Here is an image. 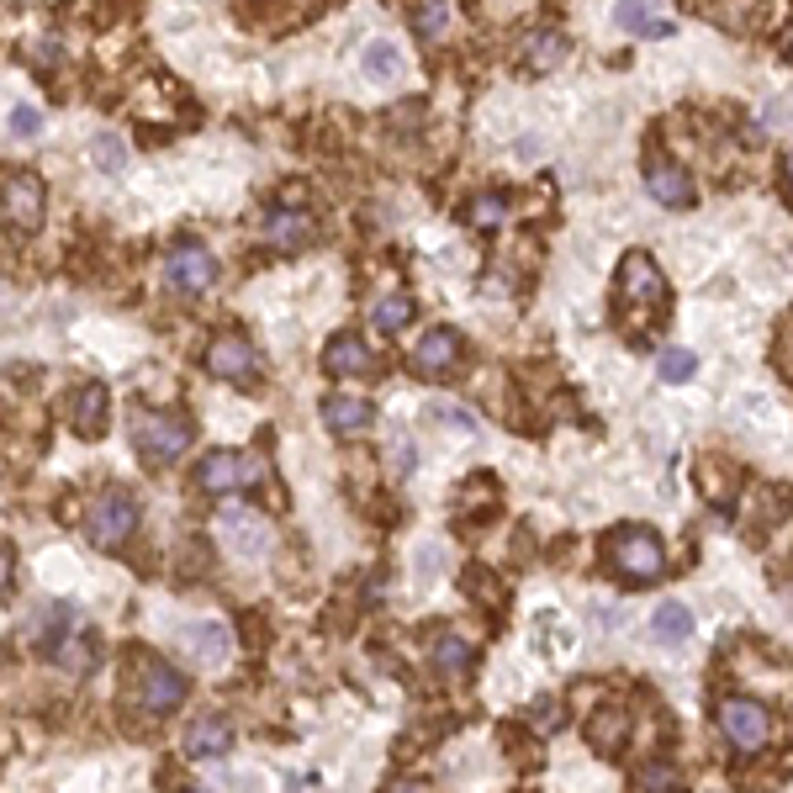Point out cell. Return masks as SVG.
<instances>
[{
    "mask_svg": "<svg viewBox=\"0 0 793 793\" xmlns=\"http://www.w3.org/2000/svg\"><path fill=\"white\" fill-rule=\"evenodd\" d=\"M127 698L144 703L148 714H169L186 703V677L175 672L159 656H133V672H127Z\"/></svg>",
    "mask_w": 793,
    "mask_h": 793,
    "instance_id": "6da1fadb",
    "label": "cell"
},
{
    "mask_svg": "<svg viewBox=\"0 0 793 793\" xmlns=\"http://www.w3.org/2000/svg\"><path fill=\"white\" fill-rule=\"evenodd\" d=\"M85 534L96 540L101 551H122L138 534V503L127 492H117V487H106L96 503L85 508Z\"/></svg>",
    "mask_w": 793,
    "mask_h": 793,
    "instance_id": "7a4b0ae2",
    "label": "cell"
},
{
    "mask_svg": "<svg viewBox=\"0 0 793 793\" xmlns=\"http://www.w3.org/2000/svg\"><path fill=\"white\" fill-rule=\"evenodd\" d=\"M608 561H614L629 582H656L661 577V566H667L661 540H656L650 529H640V524L614 529V540H608Z\"/></svg>",
    "mask_w": 793,
    "mask_h": 793,
    "instance_id": "3957f363",
    "label": "cell"
},
{
    "mask_svg": "<svg viewBox=\"0 0 793 793\" xmlns=\"http://www.w3.org/2000/svg\"><path fill=\"white\" fill-rule=\"evenodd\" d=\"M133 445H138L144 466H175L191 450V424H180V418H138Z\"/></svg>",
    "mask_w": 793,
    "mask_h": 793,
    "instance_id": "277c9868",
    "label": "cell"
},
{
    "mask_svg": "<svg viewBox=\"0 0 793 793\" xmlns=\"http://www.w3.org/2000/svg\"><path fill=\"white\" fill-rule=\"evenodd\" d=\"M714 720H720V735L735 745V751H762V745H768V735H772L768 709H762L757 698H724Z\"/></svg>",
    "mask_w": 793,
    "mask_h": 793,
    "instance_id": "5b68a950",
    "label": "cell"
},
{
    "mask_svg": "<svg viewBox=\"0 0 793 793\" xmlns=\"http://www.w3.org/2000/svg\"><path fill=\"white\" fill-rule=\"evenodd\" d=\"M165 281L180 291V296H201V291L217 281V260L201 243H175L165 254Z\"/></svg>",
    "mask_w": 793,
    "mask_h": 793,
    "instance_id": "8992f818",
    "label": "cell"
},
{
    "mask_svg": "<svg viewBox=\"0 0 793 793\" xmlns=\"http://www.w3.org/2000/svg\"><path fill=\"white\" fill-rule=\"evenodd\" d=\"M217 534H222V545L243 561H260L270 551V529H264L260 513H249V508H222L217 513Z\"/></svg>",
    "mask_w": 793,
    "mask_h": 793,
    "instance_id": "52a82bcc",
    "label": "cell"
},
{
    "mask_svg": "<svg viewBox=\"0 0 793 793\" xmlns=\"http://www.w3.org/2000/svg\"><path fill=\"white\" fill-rule=\"evenodd\" d=\"M6 222L17 233H32L43 222V180L38 175H27V169L6 175Z\"/></svg>",
    "mask_w": 793,
    "mask_h": 793,
    "instance_id": "ba28073f",
    "label": "cell"
},
{
    "mask_svg": "<svg viewBox=\"0 0 793 793\" xmlns=\"http://www.w3.org/2000/svg\"><path fill=\"white\" fill-rule=\"evenodd\" d=\"M207 371H212V376H222V382L249 386L254 376H260V355H254V344H249V338L222 334L212 349H207Z\"/></svg>",
    "mask_w": 793,
    "mask_h": 793,
    "instance_id": "9c48e42d",
    "label": "cell"
},
{
    "mask_svg": "<svg viewBox=\"0 0 793 793\" xmlns=\"http://www.w3.org/2000/svg\"><path fill=\"white\" fill-rule=\"evenodd\" d=\"M254 477H260V471H254V460H243L239 450H212V456L196 466L201 492H243Z\"/></svg>",
    "mask_w": 793,
    "mask_h": 793,
    "instance_id": "30bf717a",
    "label": "cell"
},
{
    "mask_svg": "<svg viewBox=\"0 0 793 793\" xmlns=\"http://www.w3.org/2000/svg\"><path fill=\"white\" fill-rule=\"evenodd\" d=\"M656 296H661V270H656V260L640 254V249H629L625 260H619V302H625V307H650Z\"/></svg>",
    "mask_w": 793,
    "mask_h": 793,
    "instance_id": "8fae6325",
    "label": "cell"
},
{
    "mask_svg": "<svg viewBox=\"0 0 793 793\" xmlns=\"http://www.w3.org/2000/svg\"><path fill=\"white\" fill-rule=\"evenodd\" d=\"M413 371L418 376H429V382H439V376H456L460 371V338L450 334V328H434V334L418 338V349H413Z\"/></svg>",
    "mask_w": 793,
    "mask_h": 793,
    "instance_id": "7c38bea8",
    "label": "cell"
},
{
    "mask_svg": "<svg viewBox=\"0 0 793 793\" xmlns=\"http://www.w3.org/2000/svg\"><path fill=\"white\" fill-rule=\"evenodd\" d=\"M646 191L656 196L661 207H693V201H698L688 169H677L672 159H661V154H650V159H646Z\"/></svg>",
    "mask_w": 793,
    "mask_h": 793,
    "instance_id": "4fadbf2b",
    "label": "cell"
},
{
    "mask_svg": "<svg viewBox=\"0 0 793 793\" xmlns=\"http://www.w3.org/2000/svg\"><path fill=\"white\" fill-rule=\"evenodd\" d=\"M186 650H191L201 667H222L228 661V650H233V635H228V625L222 619H196V625H186Z\"/></svg>",
    "mask_w": 793,
    "mask_h": 793,
    "instance_id": "5bb4252c",
    "label": "cell"
},
{
    "mask_svg": "<svg viewBox=\"0 0 793 793\" xmlns=\"http://www.w3.org/2000/svg\"><path fill=\"white\" fill-rule=\"evenodd\" d=\"M106 408H112V397H106V386H80L70 397V429L80 434V439H96V434H106Z\"/></svg>",
    "mask_w": 793,
    "mask_h": 793,
    "instance_id": "9a60e30c",
    "label": "cell"
},
{
    "mask_svg": "<svg viewBox=\"0 0 793 793\" xmlns=\"http://www.w3.org/2000/svg\"><path fill=\"white\" fill-rule=\"evenodd\" d=\"M323 424H328L338 439H355V434H365L371 424H376V413H371L365 397H344V392H338V397L323 403Z\"/></svg>",
    "mask_w": 793,
    "mask_h": 793,
    "instance_id": "2e32d148",
    "label": "cell"
},
{
    "mask_svg": "<svg viewBox=\"0 0 793 793\" xmlns=\"http://www.w3.org/2000/svg\"><path fill=\"white\" fill-rule=\"evenodd\" d=\"M228 745H233V730H228V720H217V714H207V720H196L191 730H186V757H191V762H212Z\"/></svg>",
    "mask_w": 793,
    "mask_h": 793,
    "instance_id": "e0dca14e",
    "label": "cell"
},
{
    "mask_svg": "<svg viewBox=\"0 0 793 793\" xmlns=\"http://www.w3.org/2000/svg\"><path fill=\"white\" fill-rule=\"evenodd\" d=\"M264 239L275 243V249H302V243L313 239V217L286 201L281 212H270V222H264Z\"/></svg>",
    "mask_w": 793,
    "mask_h": 793,
    "instance_id": "ac0fdd59",
    "label": "cell"
},
{
    "mask_svg": "<svg viewBox=\"0 0 793 793\" xmlns=\"http://www.w3.org/2000/svg\"><path fill=\"white\" fill-rule=\"evenodd\" d=\"M614 27H625L635 38H672V22L650 11V0H619L614 6Z\"/></svg>",
    "mask_w": 793,
    "mask_h": 793,
    "instance_id": "d6986e66",
    "label": "cell"
},
{
    "mask_svg": "<svg viewBox=\"0 0 793 793\" xmlns=\"http://www.w3.org/2000/svg\"><path fill=\"white\" fill-rule=\"evenodd\" d=\"M323 365L334 376H361V371H371V349L361 344V334H334L323 349Z\"/></svg>",
    "mask_w": 793,
    "mask_h": 793,
    "instance_id": "ffe728a7",
    "label": "cell"
},
{
    "mask_svg": "<svg viewBox=\"0 0 793 793\" xmlns=\"http://www.w3.org/2000/svg\"><path fill=\"white\" fill-rule=\"evenodd\" d=\"M74 619H80L74 608H59V603H53V608H43V614L27 625V640H32V646H53V650H59L74 635Z\"/></svg>",
    "mask_w": 793,
    "mask_h": 793,
    "instance_id": "44dd1931",
    "label": "cell"
},
{
    "mask_svg": "<svg viewBox=\"0 0 793 793\" xmlns=\"http://www.w3.org/2000/svg\"><path fill=\"white\" fill-rule=\"evenodd\" d=\"M650 635H656L661 646H682V640L693 635V614H688L682 603H661V608L650 614Z\"/></svg>",
    "mask_w": 793,
    "mask_h": 793,
    "instance_id": "7402d4cb",
    "label": "cell"
},
{
    "mask_svg": "<svg viewBox=\"0 0 793 793\" xmlns=\"http://www.w3.org/2000/svg\"><path fill=\"white\" fill-rule=\"evenodd\" d=\"M561 59H566V38H561L555 27H545V32H540V38L524 49V70L529 74H551Z\"/></svg>",
    "mask_w": 793,
    "mask_h": 793,
    "instance_id": "603a6c76",
    "label": "cell"
},
{
    "mask_svg": "<svg viewBox=\"0 0 793 793\" xmlns=\"http://www.w3.org/2000/svg\"><path fill=\"white\" fill-rule=\"evenodd\" d=\"M471 661H477V650L466 646L460 635H445V640H434V667L445 677H466L471 672Z\"/></svg>",
    "mask_w": 793,
    "mask_h": 793,
    "instance_id": "cb8c5ba5",
    "label": "cell"
},
{
    "mask_svg": "<svg viewBox=\"0 0 793 793\" xmlns=\"http://www.w3.org/2000/svg\"><path fill=\"white\" fill-rule=\"evenodd\" d=\"M413 22H418L424 43H439L445 27H450V0H413Z\"/></svg>",
    "mask_w": 793,
    "mask_h": 793,
    "instance_id": "d4e9b609",
    "label": "cell"
},
{
    "mask_svg": "<svg viewBox=\"0 0 793 793\" xmlns=\"http://www.w3.org/2000/svg\"><path fill=\"white\" fill-rule=\"evenodd\" d=\"M371 323H376L382 334H397V328H408V323H413V296H403V291H397V296H382V302L371 307Z\"/></svg>",
    "mask_w": 793,
    "mask_h": 793,
    "instance_id": "484cf974",
    "label": "cell"
},
{
    "mask_svg": "<svg viewBox=\"0 0 793 793\" xmlns=\"http://www.w3.org/2000/svg\"><path fill=\"white\" fill-rule=\"evenodd\" d=\"M361 64H365V74H371V80H392V74L403 70V53L392 49V43H371V49L361 53Z\"/></svg>",
    "mask_w": 793,
    "mask_h": 793,
    "instance_id": "4316f807",
    "label": "cell"
},
{
    "mask_svg": "<svg viewBox=\"0 0 793 793\" xmlns=\"http://www.w3.org/2000/svg\"><path fill=\"white\" fill-rule=\"evenodd\" d=\"M656 371H661V382L682 386V382H693L698 361H693V355H688V349H661V361H656Z\"/></svg>",
    "mask_w": 793,
    "mask_h": 793,
    "instance_id": "83f0119b",
    "label": "cell"
},
{
    "mask_svg": "<svg viewBox=\"0 0 793 793\" xmlns=\"http://www.w3.org/2000/svg\"><path fill=\"white\" fill-rule=\"evenodd\" d=\"M91 159H96V169H112V175H117V169L127 165V148H122L117 133H101L96 144H91Z\"/></svg>",
    "mask_w": 793,
    "mask_h": 793,
    "instance_id": "f1b7e54d",
    "label": "cell"
},
{
    "mask_svg": "<svg viewBox=\"0 0 793 793\" xmlns=\"http://www.w3.org/2000/svg\"><path fill=\"white\" fill-rule=\"evenodd\" d=\"M625 735V714H598V720L587 724V741L598 745V751H614Z\"/></svg>",
    "mask_w": 793,
    "mask_h": 793,
    "instance_id": "f546056e",
    "label": "cell"
},
{
    "mask_svg": "<svg viewBox=\"0 0 793 793\" xmlns=\"http://www.w3.org/2000/svg\"><path fill=\"white\" fill-rule=\"evenodd\" d=\"M59 661H70V672H91V661H96V646L91 640H64V646L53 650Z\"/></svg>",
    "mask_w": 793,
    "mask_h": 793,
    "instance_id": "4dcf8cb0",
    "label": "cell"
},
{
    "mask_svg": "<svg viewBox=\"0 0 793 793\" xmlns=\"http://www.w3.org/2000/svg\"><path fill=\"white\" fill-rule=\"evenodd\" d=\"M6 127H11V138H38V133H43V117H38L32 106H11Z\"/></svg>",
    "mask_w": 793,
    "mask_h": 793,
    "instance_id": "1f68e13d",
    "label": "cell"
},
{
    "mask_svg": "<svg viewBox=\"0 0 793 793\" xmlns=\"http://www.w3.org/2000/svg\"><path fill=\"white\" fill-rule=\"evenodd\" d=\"M503 212H508V207H503V196H477V201H471V212H466V217H471L477 228H492V222H503Z\"/></svg>",
    "mask_w": 793,
    "mask_h": 793,
    "instance_id": "d6a6232c",
    "label": "cell"
},
{
    "mask_svg": "<svg viewBox=\"0 0 793 793\" xmlns=\"http://www.w3.org/2000/svg\"><path fill=\"white\" fill-rule=\"evenodd\" d=\"M640 789H677L682 778H677V768H667V762H656V768H640V778H635Z\"/></svg>",
    "mask_w": 793,
    "mask_h": 793,
    "instance_id": "836d02e7",
    "label": "cell"
},
{
    "mask_svg": "<svg viewBox=\"0 0 793 793\" xmlns=\"http://www.w3.org/2000/svg\"><path fill=\"white\" fill-rule=\"evenodd\" d=\"M413 466H418V456H413V445H408V439H397V445H392V471H397V477H408Z\"/></svg>",
    "mask_w": 793,
    "mask_h": 793,
    "instance_id": "e575fe53",
    "label": "cell"
},
{
    "mask_svg": "<svg viewBox=\"0 0 793 793\" xmlns=\"http://www.w3.org/2000/svg\"><path fill=\"white\" fill-rule=\"evenodd\" d=\"M778 361L793 371V323H789V334H783V344H778Z\"/></svg>",
    "mask_w": 793,
    "mask_h": 793,
    "instance_id": "d590c367",
    "label": "cell"
},
{
    "mask_svg": "<svg viewBox=\"0 0 793 793\" xmlns=\"http://www.w3.org/2000/svg\"><path fill=\"white\" fill-rule=\"evenodd\" d=\"M783 169H789V180H793V148H789V159H783Z\"/></svg>",
    "mask_w": 793,
    "mask_h": 793,
    "instance_id": "8d00e7d4",
    "label": "cell"
}]
</instances>
